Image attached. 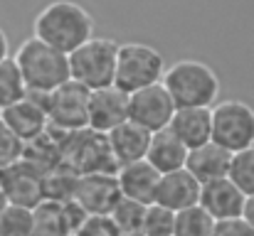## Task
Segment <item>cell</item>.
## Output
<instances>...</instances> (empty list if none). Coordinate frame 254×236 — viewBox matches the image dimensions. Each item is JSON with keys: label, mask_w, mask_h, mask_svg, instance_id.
<instances>
[{"label": "cell", "mask_w": 254, "mask_h": 236, "mask_svg": "<svg viewBox=\"0 0 254 236\" xmlns=\"http://www.w3.org/2000/svg\"><path fill=\"white\" fill-rule=\"evenodd\" d=\"M86 217L89 214L74 199L69 202L45 199L32 209V236H77Z\"/></svg>", "instance_id": "obj_9"}, {"label": "cell", "mask_w": 254, "mask_h": 236, "mask_svg": "<svg viewBox=\"0 0 254 236\" xmlns=\"http://www.w3.org/2000/svg\"><path fill=\"white\" fill-rule=\"evenodd\" d=\"M89 96L91 91L77 81H67L47 96L50 126L62 133H82L89 128Z\"/></svg>", "instance_id": "obj_7"}, {"label": "cell", "mask_w": 254, "mask_h": 236, "mask_svg": "<svg viewBox=\"0 0 254 236\" xmlns=\"http://www.w3.org/2000/svg\"><path fill=\"white\" fill-rule=\"evenodd\" d=\"M77 236H121L109 217H86Z\"/></svg>", "instance_id": "obj_28"}, {"label": "cell", "mask_w": 254, "mask_h": 236, "mask_svg": "<svg viewBox=\"0 0 254 236\" xmlns=\"http://www.w3.org/2000/svg\"><path fill=\"white\" fill-rule=\"evenodd\" d=\"M0 118L22 143H30V141L40 138L42 133H47V126H50L47 96L30 91L22 101H17L15 106H10L5 111H0Z\"/></svg>", "instance_id": "obj_12"}, {"label": "cell", "mask_w": 254, "mask_h": 236, "mask_svg": "<svg viewBox=\"0 0 254 236\" xmlns=\"http://www.w3.org/2000/svg\"><path fill=\"white\" fill-rule=\"evenodd\" d=\"M128 121V94L116 86L91 91L89 96V131L109 136Z\"/></svg>", "instance_id": "obj_13"}, {"label": "cell", "mask_w": 254, "mask_h": 236, "mask_svg": "<svg viewBox=\"0 0 254 236\" xmlns=\"http://www.w3.org/2000/svg\"><path fill=\"white\" fill-rule=\"evenodd\" d=\"M5 59H10V42H7V35L2 32V27H0V64Z\"/></svg>", "instance_id": "obj_31"}, {"label": "cell", "mask_w": 254, "mask_h": 236, "mask_svg": "<svg viewBox=\"0 0 254 236\" xmlns=\"http://www.w3.org/2000/svg\"><path fill=\"white\" fill-rule=\"evenodd\" d=\"M116 177H119L121 197L133 199V202L146 204V207L156 204V194H158V185H161V172L156 167H151L146 160L119 167Z\"/></svg>", "instance_id": "obj_15"}, {"label": "cell", "mask_w": 254, "mask_h": 236, "mask_svg": "<svg viewBox=\"0 0 254 236\" xmlns=\"http://www.w3.org/2000/svg\"><path fill=\"white\" fill-rule=\"evenodd\" d=\"M212 143L225 150L242 153L254 148V108L240 98L217 101L212 106Z\"/></svg>", "instance_id": "obj_6"}, {"label": "cell", "mask_w": 254, "mask_h": 236, "mask_svg": "<svg viewBox=\"0 0 254 236\" xmlns=\"http://www.w3.org/2000/svg\"><path fill=\"white\" fill-rule=\"evenodd\" d=\"M163 86L178 108H212L220 98L217 72L200 59H180L170 64Z\"/></svg>", "instance_id": "obj_3"}, {"label": "cell", "mask_w": 254, "mask_h": 236, "mask_svg": "<svg viewBox=\"0 0 254 236\" xmlns=\"http://www.w3.org/2000/svg\"><path fill=\"white\" fill-rule=\"evenodd\" d=\"M200 189H202V185L188 170H178V172L161 175L156 204L166 207V209L175 212V214L178 212H185V209L200 204Z\"/></svg>", "instance_id": "obj_16"}, {"label": "cell", "mask_w": 254, "mask_h": 236, "mask_svg": "<svg viewBox=\"0 0 254 236\" xmlns=\"http://www.w3.org/2000/svg\"><path fill=\"white\" fill-rule=\"evenodd\" d=\"M230 165H232V153L210 141V143H205V145H200V148L188 153L185 170L200 185H207V182L227 177L230 175Z\"/></svg>", "instance_id": "obj_18"}, {"label": "cell", "mask_w": 254, "mask_h": 236, "mask_svg": "<svg viewBox=\"0 0 254 236\" xmlns=\"http://www.w3.org/2000/svg\"><path fill=\"white\" fill-rule=\"evenodd\" d=\"M168 131L188 148L195 150L212 141V108H178Z\"/></svg>", "instance_id": "obj_17"}, {"label": "cell", "mask_w": 254, "mask_h": 236, "mask_svg": "<svg viewBox=\"0 0 254 236\" xmlns=\"http://www.w3.org/2000/svg\"><path fill=\"white\" fill-rule=\"evenodd\" d=\"M138 236H143V234H138Z\"/></svg>", "instance_id": "obj_33"}, {"label": "cell", "mask_w": 254, "mask_h": 236, "mask_svg": "<svg viewBox=\"0 0 254 236\" xmlns=\"http://www.w3.org/2000/svg\"><path fill=\"white\" fill-rule=\"evenodd\" d=\"M242 219L254 229V197H247V202H245V212H242Z\"/></svg>", "instance_id": "obj_30"}, {"label": "cell", "mask_w": 254, "mask_h": 236, "mask_svg": "<svg viewBox=\"0 0 254 236\" xmlns=\"http://www.w3.org/2000/svg\"><path fill=\"white\" fill-rule=\"evenodd\" d=\"M32 37L64 54H72L94 37V17L74 0H52L35 15Z\"/></svg>", "instance_id": "obj_1"}, {"label": "cell", "mask_w": 254, "mask_h": 236, "mask_svg": "<svg viewBox=\"0 0 254 236\" xmlns=\"http://www.w3.org/2000/svg\"><path fill=\"white\" fill-rule=\"evenodd\" d=\"M247 197L240 192V187L230 180H215L202 185L200 189V207L215 219V222H227V219H240L245 212Z\"/></svg>", "instance_id": "obj_14"}, {"label": "cell", "mask_w": 254, "mask_h": 236, "mask_svg": "<svg viewBox=\"0 0 254 236\" xmlns=\"http://www.w3.org/2000/svg\"><path fill=\"white\" fill-rule=\"evenodd\" d=\"M175 111H178V106L166 91L163 81L128 96V121L141 126L151 136L168 128Z\"/></svg>", "instance_id": "obj_8"}, {"label": "cell", "mask_w": 254, "mask_h": 236, "mask_svg": "<svg viewBox=\"0 0 254 236\" xmlns=\"http://www.w3.org/2000/svg\"><path fill=\"white\" fill-rule=\"evenodd\" d=\"M22 155H25V143H22V141L2 123V118H0V170H5V167L20 162Z\"/></svg>", "instance_id": "obj_27"}, {"label": "cell", "mask_w": 254, "mask_h": 236, "mask_svg": "<svg viewBox=\"0 0 254 236\" xmlns=\"http://www.w3.org/2000/svg\"><path fill=\"white\" fill-rule=\"evenodd\" d=\"M212 236H254V229L240 217V219H227V222H215Z\"/></svg>", "instance_id": "obj_29"}, {"label": "cell", "mask_w": 254, "mask_h": 236, "mask_svg": "<svg viewBox=\"0 0 254 236\" xmlns=\"http://www.w3.org/2000/svg\"><path fill=\"white\" fill-rule=\"evenodd\" d=\"M188 153H190V150L166 128V131H161V133H153L151 145H148L146 162H148L151 167H156L161 175H168V172L185 170Z\"/></svg>", "instance_id": "obj_20"}, {"label": "cell", "mask_w": 254, "mask_h": 236, "mask_svg": "<svg viewBox=\"0 0 254 236\" xmlns=\"http://www.w3.org/2000/svg\"><path fill=\"white\" fill-rule=\"evenodd\" d=\"M245 197H254V148H247L242 153L232 155L230 175H227Z\"/></svg>", "instance_id": "obj_24"}, {"label": "cell", "mask_w": 254, "mask_h": 236, "mask_svg": "<svg viewBox=\"0 0 254 236\" xmlns=\"http://www.w3.org/2000/svg\"><path fill=\"white\" fill-rule=\"evenodd\" d=\"M175 234V212L161 204H151L143 219V236H173Z\"/></svg>", "instance_id": "obj_26"}, {"label": "cell", "mask_w": 254, "mask_h": 236, "mask_svg": "<svg viewBox=\"0 0 254 236\" xmlns=\"http://www.w3.org/2000/svg\"><path fill=\"white\" fill-rule=\"evenodd\" d=\"M74 202L89 217H109L114 207L121 202L119 177L114 172H89L79 175Z\"/></svg>", "instance_id": "obj_10"}, {"label": "cell", "mask_w": 254, "mask_h": 236, "mask_svg": "<svg viewBox=\"0 0 254 236\" xmlns=\"http://www.w3.org/2000/svg\"><path fill=\"white\" fill-rule=\"evenodd\" d=\"M27 84L22 79V72L17 67V62L10 57L0 64V111L15 106L17 101H22L27 96Z\"/></svg>", "instance_id": "obj_21"}, {"label": "cell", "mask_w": 254, "mask_h": 236, "mask_svg": "<svg viewBox=\"0 0 254 236\" xmlns=\"http://www.w3.org/2000/svg\"><path fill=\"white\" fill-rule=\"evenodd\" d=\"M215 219L197 204L175 214V234L173 236H212Z\"/></svg>", "instance_id": "obj_23"}, {"label": "cell", "mask_w": 254, "mask_h": 236, "mask_svg": "<svg viewBox=\"0 0 254 236\" xmlns=\"http://www.w3.org/2000/svg\"><path fill=\"white\" fill-rule=\"evenodd\" d=\"M119 42L111 37H91L77 52L69 54L72 81L82 84L89 91H99L114 86L116 79Z\"/></svg>", "instance_id": "obj_5"}, {"label": "cell", "mask_w": 254, "mask_h": 236, "mask_svg": "<svg viewBox=\"0 0 254 236\" xmlns=\"http://www.w3.org/2000/svg\"><path fill=\"white\" fill-rule=\"evenodd\" d=\"M12 59L17 62L22 79L27 84V91L32 94H42L50 96L52 91H57L60 86H64L67 81H72L69 72V54L45 45L37 37H27L12 54Z\"/></svg>", "instance_id": "obj_2"}, {"label": "cell", "mask_w": 254, "mask_h": 236, "mask_svg": "<svg viewBox=\"0 0 254 236\" xmlns=\"http://www.w3.org/2000/svg\"><path fill=\"white\" fill-rule=\"evenodd\" d=\"M0 187L7 197L10 204L35 209L37 204L45 202V185H42V172L30 165L27 160H20L5 170H0Z\"/></svg>", "instance_id": "obj_11"}, {"label": "cell", "mask_w": 254, "mask_h": 236, "mask_svg": "<svg viewBox=\"0 0 254 236\" xmlns=\"http://www.w3.org/2000/svg\"><path fill=\"white\" fill-rule=\"evenodd\" d=\"M146 204H138L133 199L121 197V202L114 207V212L109 214V219L114 222V227L119 229L121 236H138L143 234V219H146Z\"/></svg>", "instance_id": "obj_22"}, {"label": "cell", "mask_w": 254, "mask_h": 236, "mask_svg": "<svg viewBox=\"0 0 254 236\" xmlns=\"http://www.w3.org/2000/svg\"><path fill=\"white\" fill-rule=\"evenodd\" d=\"M151 138H153V136H151L148 131H143L141 126H136V123H131V121H126L124 126H119L116 131H111V133L106 136L109 150H111V155H114L119 167L146 160Z\"/></svg>", "instance_id": "obj_19"}, {"label": "cell", "mask_w": 254, "mask_h": 236, "mask_svg": "<svg viewBox=\"0 0 254 236\" xmlns=\"http://www.w3.org/2000/svg\"><path fill=\"white\" fill-rule=\"evenodd\" d=\"M10 207V202H7V197H5V192H2V187H0V214L5 212Z\"/></svg>", "instance_id": "obj_32"}, {"label": "cell", "mask_w": 254, "mask_h": 236, "mask_svg": "<svg viewBox=\"0 0 254 236\" xmlns=\"http://www.w3.org/2000/svg\"><path fill=\"white\" fill-rule=\"evenodd\" d=\"M166 69L168 67L163 62V54L156 47L143 42H124L119 45L114 86L131 96L153 84H161L166 77Z\"/></svg>", "instance_id": "obj_4"}, {"label": "cell", "mask_w": 254, "mask_h": 236, "mask_svg": "<svg viewBox=\"0 0 254 236\" xmlns=\"http://www.w3.org/2000/svg\"><path fill=\"white\" fill-rule=\"evenodd\" d=\"M0 236H32V209L10 204L0 214Z\"/></svg>", "instance_id": "obj_25"}]
</instances>
